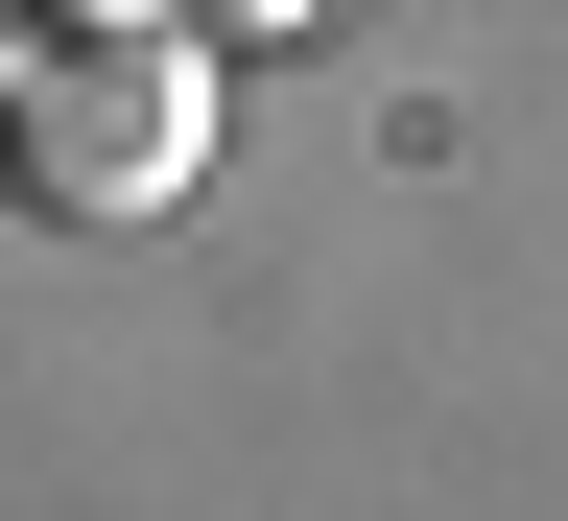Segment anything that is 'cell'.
I'll return each instance as SVG.
<instances>
[{"mask_svg": "<svg viewBox=\"0 0 568 521\" xmlns=\"http://www.w3.org/2000/svg\"><path fill=\"white\" fill-rule=\"evenodd\" d=\"M0 167H24L48 213H166L213 167V48L166 24V0H71V24H24V71H0Z\"/></svg>", "mask_w": 568, "mask_h": 521, "instance_id": "cell-1", "label": "cell"}]
</instances>
